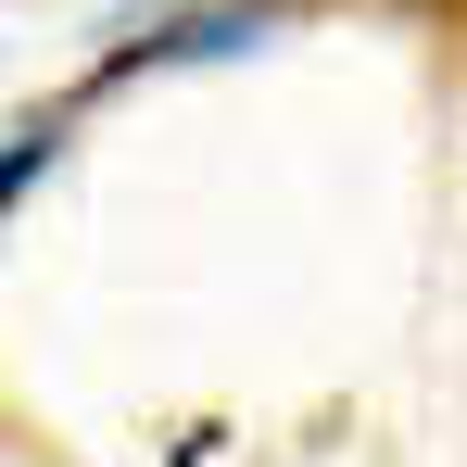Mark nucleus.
I'll list each match as a JSON object with an SVG mask.
<instances>
[{
  "mask_svg": "<svg viewBox=\"0 0 467 467\" xmlns=\"http://www.w3.org/2000/svg\"><path fill=\"white\" fill-rule=\"evenodd\" d=\"M51 152H64V114H38V127H13V140H0V215L51 177Z\"/></svg>",
  "mask_w": 467,
  "mask_h": 467,
  "instance_id": "2",
  "label": "nucleus"
},
{
  "mask_svg": "<svg viewBox=\"0 0 467 467\" xmlns=\"http://www.w3.org/2000/svg\"><path fill=\"white\" fill-rule=\"evenodd\" d=\"M304 0H190V13H152V26H127L114 51H101V88H127L140 64H215L240 38H265V26H291Z\"/></svg>",
  "mask_w": 467,
  "mask_h": 467,
  "instance_id": "1",
  "label": "nucleus"
}]
</instances>
